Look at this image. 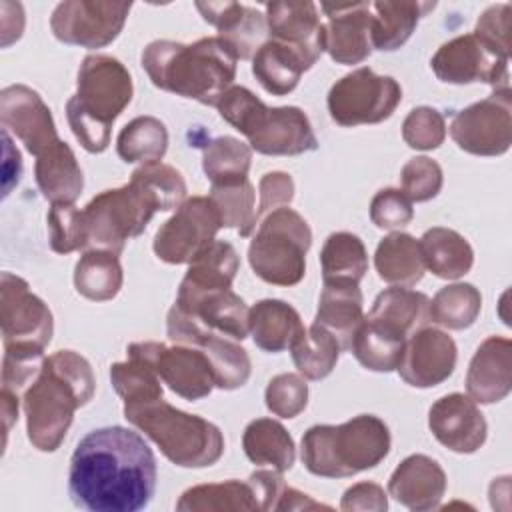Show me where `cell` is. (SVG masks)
<instances>
[{"label":"cell","mask_w":512,"mask_h":512,"mask_svg":"<svg viewBox=\"0 0 512 512\" xmlns=\"http://www.w3.org/2000/svg\"><path fill=\"white\" fill-rule=\"evenodd\" d=\"M156 478V458L144 438L124 426H104L76 444L68 492L90 512H138L150 504Z\"/></svg>","instance_id":"obj_1"},{"label":"cell","mask_w":512,"mask_h":512,"mask_svg":"<svg viewBox=\"0 0 512 512\" xmlns=\"http://www.w3.org/2000/svg\"><path fill=\"white\" fill-rule=\"evenodd\" d=\"M96 380L84 356L74 350H58L44 358L34 382L24 390L22 406L26 432L40 452L60 448L74 412L94 396Z\"/></svg>","instance_id":"obj_2"},{"label":"cell","mask_w":512,"mask_h":512,"mask_svg":"<svg viewBox=\"0 0 512 512\" xmlns=\"http://www.w3.org/2000/svg\"><path fill=\"white\" fill-rule=\"evenodd\" d=\"M140 62L156 88L216 106L236 78L238 58L222 38L206 36L192 44L154 40Z\"/></svg>","instance_id":"obj_3"},{"label":"cell","mask_w":512,"mask_h":512,"mask_svg":"<svg viewBox=\"0 0 512 512\" xmlns=\"http://www.w3.org/2000/svg\"><path fill=\"white\" fill-rule=\"evenodd\" d=\"M132 92V76L118 58L88 54L82 60L66 118L84 150L100 154L108 148L112 122L130 104Z\"/></svg>","instance_id":"obj_4"},{"label":"cell","mask_w":512,"mask_h":512,"mask_svg":"<svg viewBox=\"0 0 512 512\" xmlns=\"http://www.w3.org/2000/svg\"><path fill=\"white\" fill-rule=\"evenodd\" d=\"M390 452V430L374 414L332 426L316 424L302 436L306 470L320 478H348L378 466Z\"/></svg>","instance_id":"obj_5"},{"label":"cell","mask_w":512,"mask_h":512,"mask_svg":"<svg viewBox=\"0 0 512 512\" xmlns=\"http://www.w3.org/2000/svg\"><path fill=\"white\" fill-rule=\"evenodd\" d=\"M218 114L248 146L266 156H298L318 148L308 116L298 106H266L244 86H230L216 102Z\"/></svg>","instance_id":"obj_6"},{"label":"cell","mask_w":512,"mask_h":512,"mask_svg":"<svg viewBox=\"0 0 512 512\" xmlns=\"http://www.w3.org/2000/svg\"><path fill=\"white\" fill-rule=\"evenodd\" d=\"M124 418L142 430L180 468H206L224 454V436L216 424L182 412L162 398L124 404Z\"/></svg>","instance_id":"obj_7"},{"label":"cell","mask_w":512,"mask_h":512,"mask_svg":"<svg viewBox=\"0 0 512 512\" xmlns=\"http://www.w3.org/2000/svg\"><path fill=\"white\" fill-rule=\"evenodd\" d=\"M312 244L308 222L292 208L272 210L260 222L248 246V262L258 278L274 286H294L306 274Z\"/></svg>","instance_id":"obj_8"},{"label":"cell","mask_w":512,"mask_h":512,"mask_svg":"<svg viewBox=\"0 0 512 512\" xmlns=\"http://www.w3.org/2000/svg\"><path fill=\"white\" fill-rule=\"evenodd\" d=\"M158 210L154 194L134 180L100 192L82 210L86 248L120 254L130 238L146 230Z\"/></svg>","instance_id":"obj_9"},{"label":"cell","mask_w":512,"mask_h":512,"mask_svg":"<svg viewBox=\"0 0 512 512\" xmlns=\"http://www.w3.org/2000/svg\"><path fill=\"white\" fill-rule=\"evenodd\" d=\"M402 100V88L392 76H378L362 66L342 76L328 92L330 118L340 126L378 124L390 118Z\"/></svg>","instance_id":"obj_10"},{"label":"cell","mask_w":512,"mask_h":512,"mask_svg":"<svg viewBox=\"0 0 512 512\" xmlns=\"http://www.w3.org/2000/svg\"><path fill=\"white\" fill-rule=\"evenodd\" d=\"M456 146L474 156H500L512 144V92L494 90L488 98L460 110L450 124Z\"/></svg>","instance_id":"obj_11"},{"label":"cell","mask_w":512,"mask_h":512,"mask_svg":"<svg viewBox=\"0 0 512 512\" xmlns=\"http://www.w3.org/2000/svg\"><path fill=\"white\" fill-rule=\"evenodd\" d=\"M222 228L218 210L208 196L186 198L154 236V254L168 264H190Z\"/></svg>","instance_id":"obj_12"},{"label":"cell","mask_w":512,"mask_h":512,"mask_svg":"<svg viewBox=\"0 0 512 512\" xmlns=\"http://www.w3.org/2000/svg\"><path fill=\"white\" fill-rule=\"evenodd\" d=\"M132 2H102V0H66L60 2L52 16V34L72 46L104 48L124 28Z\"/></svg>","instance_id":"obj_13"},{"label":"cell","mask_w":512,"mask_h":512,"mask_svg":"<svg viewBox=\"0 0 512 512\" xmlns=\"http://www.w3.org/2000/svg\"><path fill=\"white\" fill-rule=\"evenodd\" d=\"M0 324L4 346L44 350L54 332L50 308L30 292L24 278L12 272L0 276Z\"/></svg>","instance_id":"obj_14"},{"label":"cell","mask_w":512,"mask_h":512,"mask_svg":"<svg viewBox=\"0 0 512 512\" xmlns=\"http://www.w3.org/2000/svg\"><path fill=\"white\" fill-rule=\"evenodd\" d=\"M166 332L174 344L196 346L208 356L216 376V388L236 390L248 382L252 366L248 352L238 344V340L206 330L176 306L168 312Z\"/></svg>","instance_id":"obj_15"},{"label":"cell","mask_w":512,"mask_h":512,"mask_svg":"<svg viewBox=\"0 0 512 512\" xmlns=\"http://www.w3.org/2000/svg\"><path fill=\"white\" fill-rule=\"evenodd\" d=\"M142 358H146L160 380L168 384V388L186 398L200 400L216 388V376L208 356L196 348L186 344L166 346L162 342H134L126 348Z\"/></svg>","instance_id":"obj_16"},{"label":"cell","mask_w":512,"mask_h":512,"mask_svg":"<svg viewBox=\"0 0 512 512\" xmlns=\"http://www.w3.org/2000/svg\"><path fill=\"white\" fill-rule=\"evenodd\" d=\"M506 58L486 48L474 34H462L444 42L432 56V70L446 84L486 82L494 90L510 88Z\"/></svg>","instance_id":"obj_17"},{"label":"cell","mask_w":512,"mask_h":512,"mask_svg":"<svg viewBox=\"0 0 512 512\" xmlns=\"http://www.w3.org/2000/svg\"><path fill=\"white\" fill-rule=\"evenodd\" d=\"M0 122L2 130L12 132L34 156L60 140L50 108L36 90L24 84L6 86L0 92Z\"/></svg>","instance_id":"obj_18"},{"label":"cell","mask_w":512,"mask_h":512,"mask_svg":"<svg viewBox=\"0 0 512 512\" xmlns=\"http://www.w3.org/2000/svg\"><path fill=\"white\" fill-rule=\"evenodd\" d=\"M456 358V344L446 332L422 326L406 340L396 370L406 384L414 388H432L452 376Z\"/></svg>","instance_id":"obj_19"},{"label":"cell","mask_w":512,"mask_h":512,"mask_svg":"<svg viewBox=\"0 0 512 512\" xmlns=\"http://www.w3.org/2000/svg\"><path fill=\"white\" fill-rule=\"evenodd\" d=\"M328 16L324 50L338 64H360L372 52V2L320 4Z\"/></svg>","instance_id":"obj_20"},{"label":"cell","mask_w":512,"mask_h":512,"mask_svg":"<svg viewBox=\"0 0 512 512\" xmlns=\"http://www.w3.org/2000/svg\"><path fill=\"white\" fill-rule=\"evenodd\" d=\"M434 438L456 454H472L486 442V420L476 402L460 392L438 398L428 412Z\"/></svg>","instance_id":"obj_21"},{"label":"cell","mask_w":512,"mask_h":512,"mask_svg":"<svg viewBox=\"0 0 512 512\" xmlns=\"http://www.w3.org/2000/svg\"><path fill=\"white\" fill-rule=\"evenodd\" d=\"M266 24L272 40L294 48L312 68L324 52V24L318 16V6L304 2H268Z\"/></svg>","instance_id":"obj_22"},{"label":"cell","mask_w":512,"mask_h":512,"mask_svg":"<svg viewBox=\"0 0 512 512\" xmlns=\"http://www.w3.org/2000/svg\"><path fill=\"white\" fill-rule=\"evenodd\" d=\"M202 18L218 30L238 60L252 58L268 40L266 14L238 2H196Z\"/></svg>","instance_id":"obj_23"},{"label":"cell","mask_w":512,"mask_h":512,"mask_svg":"<svg viewBox=\"0 0 512 512\" xmlns=\"http://www.w3.org/2000/svg\"><path fill=\"white\" fill-rule=\"evenodd\" d=\"M512 388V342L504 336L486 338L474 352L466 390L476 404H494L504 400Z\"/></svg>","instance_id":"obj_24"},{"label":"cell","mask_w":512,"mask_h":512,"mask_svg":"<svg viewBox=\"0 0 512 512\" xmlns=\"http://www.w3.org/2000/svg\"><path fill=\"white\" fill-rule=\"evenodd\" d=\"M388 492L408 510H434L446 494V474L434 458L426 454H412L392 472Z\"/></svg>","instance_id":"obj_25"},{"label":"cell","mask_w":512,"mask_h":512,"mask_svg":"<svg viewBox=\"0 0 512 512\" xmlns=\"http://www.w3.org/2000/svg\"><path fill=\"white\" fill-rule=\"evenodd\" d=\"M174 306L192 316L206 330L228 336L232 340H244L250 332V308L230 288L198 294H178Z\"/></svg>","instance_id":"obj_26"},{"label":"cell","mask_w":512,"mask_h":512,"mask_svg":"<svg viewBox=\"0 0 512 512\" xmlns=\"http://www.w3.org/2000/svg\"><path fill=\"white\" fill-rule=\"evenodd\" d=\"M428 296L404 286H392L380 292L364 316L368 324L384 332L386 336L406 342L428 320Z\"/></svg>","instance_id":"obj_27"},{"label":"cell","mask_w":512,"mask_h":512,"mask_svg":"<svg viewBox=\"0 0 512 512\" xmlns=\"http://www.w3.org/2000/svg\"><path fill=\"white\" fill-rule=\"evenodd\" d=\"M34 176L42 196L50 204H74L84 188L82 168L64 140H58L36 156Z\"/></svg>","instance_id":"obj_28"},{"label":"cell","mask_w":512,"mask_h":512,"mask_svg":"<svg viewBox=\"0 0 512 512\" xmlns=\"http://www.w3.org/2000/svg\"><path fill=\"white\" fill-rule=\"evenodd\" d=\"M254 344L264 352H282L306 332L300 314L284 300L266 298L256 302L248 314Z\"/></svg>","instance_id":"obj_29"},{"label":"cell","mask_w":512,"mask_h":512,"mask_svg":"<svg viewBox=\"0 0 512 512\" xmlns=\"http://www.w3.org/2000/svg\"><path fill=\"white\" fill-rule=\"evenodd\" d=\"M364 320L362 292L354 282L324 284L316 310V324L334 334L342 350H350L356 330Z\"/></svg>","instance_id":"obj_30"},{"label":"cell","mask_w":512,"mask_h":512,"mask_svg":"<svg viewBox=\"0 0 512 512\" xmlns=\"http://www.w3.org/2000/svg\"><path fill=\"white\" fill-rule=\"evenodd\" d=\"M436 2L420 0H378L372 2V48L382 52L398 50L418 26V20L434 10Z\"/></svg>","instance_id":"obj_31"},{"label":"cell","mask_w":512,"mask_h":512,"mask_svg":"<svg viewBox=\"0 0 512 512\" xmlns=\"http://www.w3.org/2000/svg\"><path fill=\"white\" fill-rule=\"evenodd\" d=\"M424 266L438 278L458 280L470 272L474 252L468 240L456 230L434 226L418 240Z\"/></svg>","instance_id":"obj_32"},{"label":"cell","mask_w":512,"mask_h":512,"mask_svg":"<svg viewBox=\"0 0 512 512\" xmlns=\"http://www.w3.org/2000/svg\"><path fill=\"white\" fill-rule=\"evenodd\" d=\"M238 266L240 260L234 246L224 240H214L190 262L178 286V294H198L230 288Z\"/></svg>","instance_id":"obj_33"},{"label":"cell","mask_w":512,"mask_h":512,"mask_svg":"<svg viewBox=\"0 0 512 512\" xmlns=\"http://www.w3.org/2000/svg\"><path fill=\"white\" fill-rule=\"evenodd\" d=\"M306 70H310V66L294 48L272 38L252 56V74L262 88L274 96L290 94Z\"/></svg>","instance_id":"obj_34"},{"label":"cell","mask_w":512,"mask_h":512,"mask_svg":"<svg viewBox=\"0 0 512 512\" xmlns=\"http://www.w3.org/2000/svg\"><path fill=\"white\" fill-rule=\"evenodd\" d=\"M242 448L256 466L286 472L294 466L296 446L288 430L272 418H256L244 428Z\"/></svg>","instance_id":"obj_35"},{"label":"cell","mask_w":512,"mask_h":512,"mask_svg":"<svg viewBox=\"0 0 512 512\" xmlns=\"http://www.w3.org/2000/svg\"><path fill=\"white\" fill-rule=\"evenodd\" d=\"M374 266L384 282L398 286L420 282L426 270L418 240L406 232H392L378 242Z\"/></svg>","instance_id":"obj_36"},{"label":"cell","mask_w":512,"mask_h":512,"mask_svg":"<svg viewBox=\"0 0 512 512\" xmlns=\"http://www.w3.org/2000/svg\"><path fill=\"white\" fill-rule=\"evenodd\" d=\"M124 282L118 254L108 250H86L74 268L78 294L94 302L112 300Z\"/></svg>","instance_id":"obj_37"},{"label":"cell","mask_w":512,"mask_h":512,"mask_svg":"<svg viewBox=\"0 0 512 512\" xmlns=\"http://www.w3.org/2000/svg\"><path fill=\"white\" fill-rule=\"evenodd\" d=\"M180 512H210V510H260L252 484L226 480L216 484H198L188 488L176 502Z\"/></svg>","instance_id":"obj_38"},{"label":"cell","mask_w":512,"mask_h":512,"mask_svg":"<svg viewBox=\"0 0 512 512\" xmlns=\"http://www.w3.org/2000/svg\"><path fill=\"white\" fill-rule=\"evenodd\" d=\"M322 280L360 284L368 272V254L362 240L352 232H332L320 252Z\"/></svg>","instance_id":"obj_39"},{"label":"cell","mask_w":512,"mask_h":512,"mask_svg":"<svg viewBox=\"0 0 512 512\" xmlns=\"http://www.w3.org/2000/svg\"><path fill=\"white\" fill-rule=\"evenodd\" d=\"M168 150V130L154 116H138L130 120L116 138L118 156L128 162H160Z\"/></svg>","instance_id":"obj_40"},{"label":"cell","mask_w":512,"mask_h":512,"mask_svg":"<svg viewBox=\"0 0 512 512\" xmlns=\"http://www.w3.org/2000/svg\"><path fill=\"white\" fill-rule=\"evenodd\" d=\"M480 308L478 288L468 282H454L434 294L428 304V320L448 330H464L476 322Z\"/></svg>","instance_id":"obj_41"},{"label":"cell","mask_w":512,"mask_h":512,"mask_svg":"<svg viewBox=\"0 0 512 512\" xmlns=\"http://www.w3.org/2000/svg\"><path fill=\"white\" fill-rule=\"evenodd\" d=\"M208 198L218 210L222 228H234L248 238L256 228V192L248 178L228 184H212Z\"/></svg>","instance_id":"obj_42"},{"label":"cell","mask_w":512,"mask_h":512,"mask_svg":"<svg viewBox=\"0 0 512 512\" xmlns=\"http://www.w3.org/2000/svg\"><path fill=\"white\" fill-rule=\"evenodd\" d=\"M340 350L334 334L316 322L290 348L294 366L306 380L326 378L334 370Z\"/></svg>","instance_id":"obj_43"},{"label":"cell","mask_w":512,"mask_h":512,"mask_svg":"<svg viewBox=\"0 0 512 512\" xmlns=\"http://www.w3.org/2000/svg\"><path fill=\"white\" fill-rule=\"evenodd\" d=\"M252 148L234 136H218L202 148V170L212 184L248 178Z\"/></svg>","instance_id":"obj_44"},{"label":"cell","mask_w":512,"mask_h":512,"mask_svg":"<svg viewBox=\"0 0 512 512\" xmlns=\"http://www.w3.org/2000/svg\"><path fill=\"white\" fill-rule=\"evenodd\" d=\"M126 354V362H116L110 368V382L124 404H142L162 398V384L154 366L134 352L126 350Z\"/></svg>","instance_id":"obj_45"},{"label":"cell","mask_w":512,"mask_h":512,"mask_svg":"<svg viewBox=\"0 0 512 512\" xmlns=\"http://www.w3.org/2000/svg\"><path fill=\"white\" fill-rule=\"evenodd\" d=\"M406 342L394 340L362 320L352 340V354L356 360L372 372H392L398 368Z\"/></svg>","instance_id":"obj_46"},{"label":"cell","mask_w":512,"mask_h":512,"mask_svg":"<svg viewBox=\"0 0 512 512\" xmlns=\"http://www.w3.org/2000/svg\"><path fill=\"white\" fill-rule=\"evenodd\" d=\"M134 182L148 188L158 200L160 212L176 210L186 200V182L182 174L164 162H148L132 172Z\"/></svg>","instance_id":"obj_47"},{"label":"cell","mask_w":512,"mask_h":512,"mask_svg":"<svg viewBox=\"0 0 512 512\" xmlns=\"http://www.w3.org/2000/svg\"><path fill=\"white\" fill-rule=\"evenodd\" d=\"M46 222L50 248L54 252L70 254L74 250L86 248L82 210H78L74 204H52Z\"/></svg>","instance_id":"obj_48"},{"label":"cell","mask_w":512,"mask_h":512,"mask_svg":"<svg viewBox=\"0 0 512 512\" xmlns=\"http://www.w3.org/2000/svg\"><path fill=\"white\" fill-rule=\"evenodd\" d=\"M266 408L280 418L298 416L308 404V384L298 372H282L274 376L264 392Z\"/></svg>","instance_id":"obj_49"},{"label":"cell","mask_w":512,"mask_h":512,"mask_svg":"<svg viewBox=\"0 0 512 512\" xmlns=\"http://www.w3.org/2000/svg\"><path fill=\"white\" fill-rule=\"evenodd\" d=\"M402 138L414 150H434L446 138L444 116L430 106H418L402 122Z\"/></svg>","instance_id":"obj_50"},{"label":"cell","mask_w":512,"mask_h":512,"mask_svg":"<svg viewBox=\"0 0 512 512\" xmlns=\"http://www.w3.org/2000/svg\"><path fill=\"white\" fill-rule=\"evenodd\" d=\"M42 364H44V350L4 346L2 388L20 396V392L34 382Z\"/></svg>","instance_id":"obj_51"},{"label":"cell","mask_w":512,"mask_h":512,"mask_svg":"<svg viewBox=\"0 0 512 512\" xmlns=\"http://www.w3.org/2000/svg\"><path fill=\"white\" fill-rule=\"evenodd\" d=\"M400 182L402 192L410 198V202H426L440 192L444 176L436 160L428 156H416L404 164Z\"/></svg>","instance_id":"obj_52"},{"label":"cell","mask_w":512,"mask_h":512,"mask_svg":"<svg viewBox=\"0 0 512 512\" xmlns=\"http://www.w3.org/2000/svg\"><path fill=\"white\" fill-rule=\"evenodd\" d=\"M510 16V4H494L480 14L472 32L486 48L506 60H510Z\"/></svg>","instance_id":"obj_53"},{"label":"cell","mask_w":512,"mask_h":512,"mask_svg":"<svg viewBox=\"0 0 512 512\" xmlns=\"http://www.w3.org/2000/svg\"><path fill=\"white\" fill-rule=\"evenodd\" d=\"M414 218L410 198L398 188H384L376 192L370 202V220L382 230H400Z\"/></svg>","instance_id":"obj_54"},{"label":"cell","mask_w":512,"mask_h":512,"mask_svg":"<svg viewBox=\"0 0 512 512\" xmlns=\"http://www.w3.org/2000/svg\"><path fill=\"white\" fill-rule=\"evenodd\" d=\"M260 202L256 210V220L272 210L288 206L294 200V180L286 172H268L260 180Z\"/></svg>","instance_id":"obj_55"},{"label":"cell","mask_w":512,"mask_h":512,"mask_svg":"<svg viewBox=\"0 0 512 512\" xmlns=\"http://www.w3.org/2000/svg\"><path fill=\"white\" fill-rule=\"evenodd\" d=\"M340 508L344 512H352V510L384 512L388 508V500L382 486L374 482H358L344 492Z\"/></svg>","instance_id":"obj_56"},{"label":"cell","mask_w":512,"mask_h":512,"mask_svg":"<svg viewBox=\"0 0 512 512\" xmlns=\"http://www.w3.org/2000/svg\"><path fill=\"white\" fill-rule=\"evenodd\" d=\"M248 482L254 488L260 510H276L286 488L284 478L278 470H256L250 474Z\"/></svg>","instance_id":"obj_57"},{"label":"cell","mask_w":512,"mask_h":512,"mask_svg":"<svg viewBox=\"0 0 512 512\" xmlns=\"http://www.w3.org/2000/svg\"><path fill=\"white\" fill-rule=\"evenodd\" d=\"M2 144H4V166H2V198L10 194V190L18 184L22 174V158L18 148H14L12 138L6 130H2Z\"/></svg>","instance_id":"obj_58"},{"label":"cell","mask_w":512,"mask_h":512,"mask_svg":"<svg viewBox=\"0 0 512 512\" xmlns=\"http://www.w3.org/2000/svg\"><path fill=\"white\" fill-rule=\"evenodd\" d=\"M18 394L10 392V390H0V412H2V424H4V444H6V436L12 428V424L18 420Z\"/></svg>","instance_id":"obj_59"}]
</instances>
